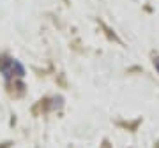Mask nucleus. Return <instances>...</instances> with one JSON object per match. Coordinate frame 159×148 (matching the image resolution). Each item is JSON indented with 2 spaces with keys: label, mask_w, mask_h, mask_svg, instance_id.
<instances>
[{
  "label": "nucleus",
  "mask_w": 159,
  "mask_h": 148,
  "mask_svg": "<svg viewBox=\"0 0 159 148\" xmlns=\"http://www.w3.org/2000/svg\"><path fill=\"white\" fill-rule=\"evenodd\" d=\"M12 72L16 74L18 78H23V76H25V67H23L18 60H12Z\"/></svg>",
  "instance_id": "1"
},
{
  "label": "nucleus",
  "mask_w": 159,
  "mask_h": 148,
  "mask_svg": "<svg viewBox=\"0 0 159 148\" xmlns=\"http://www.w3.org/2000/svg\"><path fill=\"white\" fill-rule=\"evenodd\" d=\"M156 148H159V145H157V146H156Z\"/></svg>",
  "instance_id": "3"
},
{
  "label": "nucleus",
  "mask_w": 159,
  "mask_h": 148,
  "mask_svg": "<svg viewBox=\"0 0 159 148\" xmlns=\"http://www.w3.org/2000/svg\"><path fill=\"white\" fill-rule=\"evenodd\" d=\"M154 67H156V71L159 72V57H156V58H154Z\"/></svg>",
  "instance_id": "2"
}]
</instances>
